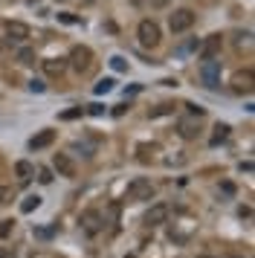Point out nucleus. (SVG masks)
<instances>
[{
    "mask_svg": "<svg viewBox=\"0 0 255 258\" xmlns=\"http://www.w3.org/2000/svg\"><path fill=\"white\" fill-rule=\"evenodd\" d=\"M200 82L206 84L209 90H218L220 87V61L209 58L200 64Z\"/></svg>",
    "mask_w": 255,
    "mask_h": 258,
    "instance_id": "obj_1",
    "label": "nucleus"
},
{
    "mask_svg": "<svg viewBox=\"0 0 255 258\" xmlns=\"http://www.w3.org/2000/svg\"><path fill=\"white\" fill-rule=\"evenodd\" d=\"M137 38H139L142 47H157V44H160V26L145 18V21H139V26H137Z\"/></svg>",
    "mask_w": 255,
    "mask_h": 258,
    "instance_id": "obj_2",
    "label": "nucleus"
},
{
    "mask_svg": "<svg viewBox=\"0 0 255 258\" xmlns=\"http://www.w3.org/2000/svg\"><path fill=\"white\" fill-rule=\"evenodd\" d=\"M81 229L90 235H99L104 229V218H102V212L99 209H87V212H81Z\"/></svg>",
    "mask_w": 255,
    "mask_h": 258,
    "instance_id": "obj_3",
    "label": "nucleus"
},
{
    "mask_svg": "<svg viewBox=\"0 0 255 258\" xmlns=\"http://www.w3.org/2000/svg\"><path fill=\"white\" fill-rule=\"evenodd\" d=\"M128 198L131 200H151L154 198V186H151V180H145V177L131 180V186H128Z\"/></svg>",
    "mask_w": 255,
    "mask_h": 258,
    "instance_id": "obj_4",
    "label": "nucleus"
},
{
    "mask_svg": "<svg viewBox=\"0 0 255 258\" xmlns=\"http://www.w3.org/2000/svg\"><path fill=\"white\" fill-rule=\"evenodd\" d=\"M168 26H171V32H185V29H192V26H195V12H192V9H177V12L168 18Z\"/></svg>",
    "mask_w": 255,
    "mask_h": 258,
    "instance_id": "obj_5",
    "label": "nucleus"
},
{
    "mask_svg": "<svg viewBox=\"0 0 255 258\" xmlns=\"http://www.w3.org/2000/svg\"><path fill=\"white\" fill-rule=\"evenodd\" d=\"M90 58H93L90 47H73V52H70V64L76 67V73H87L90 70Z\"/></svg>",
    "mask_w": 255,
    "mask_h": 258,
    "instance_id": "obj_6",
    "label": "nucleus"
},
{
    "mask_svg": "<svg viewBox=\"0 0 255 258\" xmlns=\"http://www.w3.org/2000/svg\"><path fill=\"white\" fill-rule=\"evenodd\" d=\"M220 47H223V35H209L203 44H200V58L203 61H209V58H218L220 55Z\"/></svg>",
    "mask_w": 255,
    "mask_h": 258,
    "instance_id": "obj_7",
    "label": "nucleus"
},
{
    "mask_svg": "<svg viewBox=\"0 0 255 258\" xmlns=\"http://www.w3.org/2000/svg\"><path fill=\"white\" fill-rule=\"evenodd\" d=\"M168 206L165 203H154L148 212H145V226H160V223H165L168 221Z\"/></svg>",
    "mask_w": 255,
    "mask_h": 258,
    "instance_id": "obj_8",
    "label": "nucleus"
},
{
    "mask_svg": "<svg viewBox=\"0 0 255 258\" xmlns=\"http://www.w3.org/2000/svg\"><path fill=\"white\" fill-rule=\"evenodd\" d=\"M6 35H9L12 41H26V38L32 35V29L26 24H21V21H9V24H6Z\"/></svg>",
    "mask_w": 255,
    "mask_h": 258,
    "instance_id": "obj_9",
    "label": "nucleus"
},
{
    "mask_svg": "<svg viewBox=\"0 0 255 258\" xmlns=\"http://www.w3.org/2000/svg\"><path fill=\"white\" fill-rule=\"evenodd\" d=\"M52 165H55V171H58L61 177H76V163L70 160L67 154H55Z\"/></svg>",
    "mask_w": 255,
    "mask_h": 258,
    "instance_id": "obj_10",
    "label": "nucleus"
},
{
    "mask_svg": "<svg viewBox=\"0 0 255 258\" xmlns=\"http://www.w3.org/2000/svg\"><path fill=\"white\" fill-rule=\"evenodd\" d=\"M55 142V131H41V134H35L32 140H29V148L32 151H41V148H46V145H52Z\"/></svg>",
    "mask_w": 255,
    "mask_h": 258,
    "instance_id": "obj_11",
    "label": "nucleus"
},
{
    "mask_svg": "<svg viewBox=\"0 0 255 258\" xmlns=\"http://www.w3.org/2000/svg\"><path fill=\"white\" fill-rule=\"evenodd\" d=\"M41 64H44V73L52 76V79L64 76V70H67V58H46V61H41Z\"/></svg>",
    "mask_w": 255,
    "mask_h": 258,
    "instance_id": "obj_12",
    "label": "nucleus"
},
{
    "mask_svg": "<svg viewBox=\"0 0 255 258\" xmlns=\"http://www.w3.org/2000/svg\"><path fill=\"white\" fill-rule=\"evenodd\" d=\"M252 82H255V76H252V70H243V73H235V79H232V84H235V90L238 93H249L252 90Z\"/></svg>",
    "mask_w": 255,
    "mask_h": 258,
    "instance_id": "obj_13",
    "label": "nucleus"
},
{
    "mask_svg": "<svg viewBox=\"0 0 255 258\" xmlns=\"http://www.w3.org/2000/svg\"><path fill=\"white\" fill-rule=\"evenodd\" d=\"M15 174H18L21 183H29L35 177V165L29 163V160H18V163H15Z\"/></svg>",
    "mask_w": 255,
    "mask_h": 258,
    "instance_id": "obj_14",
    "label": "nucleus"
},
{
    "mask_svg": "<svg viewBox=\"0 0 255 258\" xmlns=\"http://www.w3.org/2000/svg\"><path fill=\"white\" fill-rule=\"evenodd\" d=\"M229 125L226 122H218L215 125V134H212V140H209V145H220V142H226V137H229Z\"/></svg>",
    "mask_w": 255,
    "mask_h": 258,
    "instance_id": "obj_15",
    "label": "nucleus"
},
{
    "mask_svg": "<svg viewBox=\"0 0 255 258\" xmlns=\"http://www.w3.org/2000/svg\"><path fill=\"white\" fill-rule=\"evenodd\" d=\"M137 154H139V163H148L151 157L157 154V145H148V142H142V145H137Z\"/></svg>",
    "mask_w": 255,
    "mask_h": 258,
    "instance_id": "obj_16",
    "label": "nucleus"
},
{
    "mask_svg": "<svg viewBox=\"0 0 255 258\" xmlns=\"http://www.w3.org/2000/svg\"><path fill=\"white\" fill-rule=\"evenodd\" d=\"M38 206H41V198H38V195H29V198L21 203V212L23 215H29V212H35Z\"/></svg>",
    "mask_w": 255,
    "mask_h": 258,
    "instance_id": "obj_17",
    "label": "nucleus"
},
{
    "mask_svg": "<svg viewBox=\"0 0 255 258\" xmlns=\"http://www.w3.org/2000/svg\"><path fill=\"white\" fill-rule=\"evenodd\" d=\"M81 116H84V107H70V110H64V113H58L61 122H73V119H81Z\"/></svg>",
    "mask_w": 255,
    "mask_h": 258,
    "instance_id": "obj_18",
    "label": "nucleus"
},
{
    "mask_svg": "<svg viewBox=\"0 0 255 258\" xmlns=\"http://www.w3.org/2000/svg\"><path fill=\"white\" fill-rule=\"evenodd\" d=\"M113 87H116V82H113V79H102V82L96 84V96H104V93H110Z\"/></svg>",
    "mask_w": 255,
    "mask_h": 258,
    "instance_id": "obj_19",
    "label": "nucleus"
},
{
    "mask_svg": "<svg viewBox=\"0 0 255 258\" xmlns=\"http://www.w3.org/2000/svg\"><path fill=\"white\" fill-rule=\"evenodd\" d=\"M18 61L21 64H35V49H29V47L18 49Z\"/></svg>",
    "mask_w": 255,
    "mask_h": 258,
    "instance_id": "obj_20",
    "label": "nucleus"
},
{
    "mask_svg": "<svg viewBox=\"0 0 255 258\" xmlns=\"http://www.w3.org/2000/svg\"><path fill=\"white\" fill-rule=\"evenodd\" d=\"M171 110H174V105H160V107H154L148 116H151V119H160V116H168Z\"/></svg>",
    "mask_w": 255,
    "mask_h": 258,
    "instance_id": "obj_21",
    "label": "nucleus"
},
{
    "mask_svg": "<svg viewBox=\"0 0 255 258\" xmlns=\"http://www.w3.org/2000/svg\"><path fill=\"white\" fill-rule=\"evenodd\" d=\"M12 200H15L12 186H0V206H6V203H12Z\"/></svg>",
    "mask_w": 255,
    "mask_h": 258,
    "instance_id": "obj_22",
    "label": "nucleus"
},
{
    "mask_svg": "<svg viewBox=\"0 0 255 258\" xmlns=\"http://www.w3.org/2000/svg\"><path fill=\"white\" fill-rule=\"evenodd\" d=\"M180 134H183V140H195L197 137V131H195L192 122H183V125H180Z\"/></svg>",
    "mask_w": 255,
    "mask_h": 258,
    "instance_id": "obj_23",
    "label": "nucleus"
},
{
    "mask_svg": "<svg viewBox=\"0 0 255 258\" xmlns=\"http://www.w3.org/2000/svg\"><path fill=\"white\" fill-rule=\"evenodd\" d=\"M110 67H113L116 73H125L128 70V61L122 58V55H113V58H110Z\"/></svg>",
    "mask_w": 255,
    "mask_h": 258,
    "instance_id": "obj_24",
    "label": "nucleus"
},
{
    "mask_svg": "<svg viewBox=\"0 0 255 258\" xmlns=\"http://www.w3.org/2000/svg\"><path fill=\"white\" fill-rule=\"evenodd\" d=\"M104 110H107V107H104V105H99V102H93V105H87V113H90V116H104Z\"/></svg>",
    "mask_w": 255,
    "mask_h": 258,
    "instance_id": "obj_25",
    "label": "nucleus"
},
{
    "mask_svg": "<svg viewBox=\"0 0 255 258\" xmlns=\"http://www.w3.org/2000/svg\"><path fill=\"white\" fill-rule=\"evenodd\" d=\"M15 229V221H0V238H9Z\"/></svg>",
    "mask_w": 255,
    "mask_h": 258,
    "instance_id": "obj_26",
    "label": "nucleus"
},
{
    "mask_svg": "<svg viewBox=\"0 0 255 258\" xmlns=\"http://www.w3.org/2000/svg\"><path fill=\"white\" fill-rule=\"evenodd\" d=\"M38 180H41L44 186H49V183H52V171H49V168H38Z\"/></svg>",
    "mask_w": 255,
    "mask_h": 258,
    "instance_id": "obj_27",
    "label": "nucleus"
},
{
    "mask_svg": "<svg viewBox=\"0 0 255 258\" xmlns=\"http://www.w3.org/2000/svg\"><path fill=\"white\" fill-rule=\"evenodd\" d=\"M29 90H32V93H44L46 84L41 82V79H32V82H29Z\"/></svg>",
    "mask_w": 255,
    "mask_h": 258,
    "instance_id": "obj_28",
    "label": "nucleus"
},
{
    "mask_svg": "<svg viewBox=\"0 0 255 258\" xmlns=\"http://www.w3.org/2000/svg\"><path fill=\"white\" fill-rule=\"evenodd\" d=\"M58 21H61V24H79V18H76V15H70V12H61V15H58Z\"/></svg>",
    "mask_w": 255,
    "mask_h": 258,
    "instance_id": "obj_29",
    "label": "nucleus"
},
{
    "mask_svg": "<svg viewBox=\"0 0 255 258\" xmlns=\"http://www.w3.org/2000/svg\"><path fill=\"white\" fill-rule=\"evenodd\" d=\"M195 47H197V41H188V44H183V47L177 49V55H185V52H192Z\"/></svg>",
    "mask_w": 255,
    "mask_h": 258,
    "instance_id": "obj_30",
    "label": "nucleus"
},
{
    "mask_svg": "<svg viewBox=\"0 0 255 258\" xmlns=\"http://www.w3.org/2000/svg\"><path fill=\"white\" fill-rule=\"evenodd\" d=\"M185 107H188V113H192V116H203V107H200V105H192V102H188Z\"/></svg>",
    "mask_w": 255,
    "mask_h": 258,
    "instance_id": "obj_31",
    "label": "nucleus"
},
{
    "mask_svg": "<svg viewBox=\"0 0 255 258\" xmlns=\"http://www.w3.org/2000/svg\"><path fill=\"white\" fill-rule=\"evenodd\" d=\"M128 107H131V105H125V102H122V105H116L113 110H110V113H113V116H125V110H128Z\"/></svg>",
    "mask_w": 255,
    "mask_h": 258,
    "instance_id": "obj_32",
    "label": "nucleus"
},
{
    "mask_svg": "<svg viewBox=\"0 0 255 258\" xmlns=\"http://www.w3.org/2000/svg\"><path fill=\"white\" fill-rule=\"evenodd\" d=\"M125 258H137V255H125Z\"/></svg>",
    "mask_w": 255,
    "mask_h": 258,
    "instance_id": "obj_33",
    "label": "nucleus"
},
{
    "mask_svg": "<svg viewBox=\"0 0 255 258\" xmlns=\"http://www.w3.org/2000/svg\"><path fill=\"white\" fill-rule=\"evenodd\" d=\"M229 258H241V255H229Z\"/></svg>",
    "mask_w": 255,
    "mask_h": 258,
    "instance_id": "obj_34",
    "label": "nucleus"
},
{
    "mask_svg": "<svg viewBox=\"0 0 255 258\" xmlns=\"http://www.w3.org/2000/svg\"><path fill=\"white\" fill-rule=\"evenodd\" d=\"M200 258H212V255H200Z\"/></svg>",
    "mask_w": 255,
    "mask_h": 258,
    "instance_id": "obj_35",
    "label": "nucleus"
},
{
    "mask_svg": "<svg viewBox=\"0 0 255 258\" xmlns=\"http://www.w3.org/2000/svg\"><path fill=\"white\" fill-rule=\"evenodd\" d=\"M61 3H64V0H61Z\"/></svg>",
    "mask_w": 255,
    "mask_h": 258,
    "instance_id": "obj_36",
    "label": "nucleus"
}]
</instances>
